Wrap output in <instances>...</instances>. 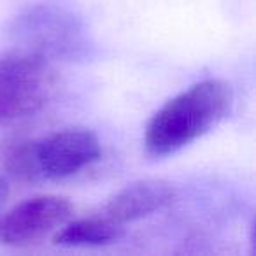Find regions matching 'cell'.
<instances>
[{"label": "cell", "mask_w": 256, "mask_h": 256, "mask_svg": "<svg viewBox=\"0 0 256 256\" xmlns=\"http://www.w3.org/2000/svg\"><path fill=\"white\" fill-rule=\"evenodd\" d=\"M234 107V90L226 81L206 79L170 98L153 114L144 146L153 156H168L190 146L221 123Z\"/></svg>", "instance_id": "obj_1"}, {"label": "cell", "mask_w": 256, "mask_h": 256, "mask_svg": "<svg viewBox=\"0 0 256 256\" xmlns=\"http://www.w3.org/2000/svg\"><path fill=\"white\" fill-rule=\"evenodd\" d=\"M100 156V140L92 130L67 128L16 144L8 153L6 168L22 181H58L92 167Z\"/></svg>", "instance_id": "obj_2"}, {"label": "cell", "mask_w": 256, "mask_h": 256, "mask_svg": "<svg viewBox=\"0 0 256 256\" xmlns=\"http://www.w3.org/2000/svg\"><path fill=\"white\" fill-rule=\"evenodd\" d=\"M9 36L18 50L50 62L81 60L92 50L81 16L56 2H40L23 9L9 25Z\"/></svg>", "instance_id": "obj_3"}, {"label": "cell", "mask_w": 256, "mask_h": 256, "mask_svg": "<svg viewBox=\"0 0 256 256\" xmlns=\"http://www.w3.org/2000/svg\"><path fill=\"white\" fill-rule=\"evenodd\" d=\"M58 90L60 74L53 62L22 50L0 54V124L37 114Z\"/></svg>", "instance_id": "obj_4"}, {"label": "cell", "mask_w": 256, "mask_h": 256, "mask_svg": "<svg viewBox=\"0 0 256 256\" xmlns=\"http://www.w3.org/2000/svg\"><path fill=\"white\" fill-rule=\"evenodd\" d=\"M72 204L58 195L23 200L0 216V244L25 248L46 238L68 221Z\"/></svg>", "instance_id": "obj_5"}, {"label": "cell", "mask_w": 256, "mask_h": 256, "mask_svg": "<svg viewBox=\"0 0 256 256\" xmlns=\"http://www.w3.org/2000/svg\"><path fill=\"white\" fill-rule=\"evenodd\" d=\"M174 196V186L164 179L136 181L110 196L106 206V218L118 224L132 223L164 209Z\"/></svg>", "instance_id": "obj_6"}, {"label": "cell", "mask_w": 256, "mask_h": 256, "mask_svg": "<svg viewBox=\"0 0 256 256\" xmlns=\"http://www.w3.org/2000/svg\"><path fill=\"white\" fill-rule=\"evenodd\" d=\"M123 235L121 224L107 218H92L65 223L54 232L53 242L65 248H98L120 240Z\"/></svg>", "instance_id": "obj_7"}, {"label": "cell", "mask_w": 256, "mask_h": 256, "mask_svg": "<svg viewBox=\"0 0 256 256\" xmlns=\"http://www.w3.org/2000/svg\"><path fill=\"white\" fill-rule=\"evenodd\" d=\"M8 195H9V186H8V182L4 181V178H0V207L6 202Z\"/></svg>", "instance_id": "obj_8"}]
</instances>
